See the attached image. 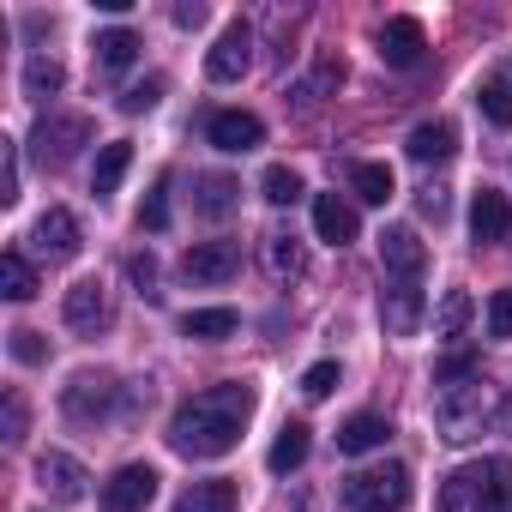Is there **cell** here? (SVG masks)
I'll return each instance as SVG.
<instances>
[{
  "label": "cell",
  "mask_w": 512,
  "mask_h": 512,
  "mask_svg": "<svg viewBox=\"0 0 512 512\" xmlns=\"http://www.w3.org/2000/svg\"><path fill=\"white\" fill-rule=\"evenodd\" d=\"M247 416H253V386H241V380L205 386V392H193V398L175 410L169 446H175L181 458H223V452L241 446Z\"/></svg>",
  "instance_id": "1"
},
{
  "label": "cell",
  "mask_w": 512,
  "mask_h": 512,
  "mask_svg": "<svg viewBox=\"0 0 512 512\" xmlns=\"http://www.w3.org/2000/svg\"><path fill=\"white\" fill-rule=\"evenodd\" d=\"M440 512H512V458L458 464L440 482Z\"/></svg>",
  "instance_id": "2"
},
{
  "label": "cell",
  "mask_w": 512,
  "mask_h": 512,
  "mask_svg": "<svg viewBox=\"0 0 512 512\" xmlns=\"http://www.w3.org/2000/svg\"><path fill=\"white\" fill-rule=\"evenodd\" d=\"M494 416H500V392L476 374V380H458V386H440V398H434V428H440V440H452V446H464V440H482L488 428H494Z\"/></svg>",
  "instance_id": "3"
},
{
  "label": "cell",
  "mask_w": 512,
  "mask_h": 512,
  "mask_svg": "<svg viewBox=\"0 0 512 512\" xmlns=\"http://www.w3.org/2000/svg\"><path fill=\"white\" fill-rule=\"evenodd\" d=\"M350 512H404L410 506V470L404 464H368L344 482Z\"/></svg>",
  "instance_id": "4"
},
{
  "label": "cell",
  "mask_w": 512,
  "mask_h": 512,
  "mask_svg": "<svg viewBox=\"0 0 512 512\" xmlns=\"http://www.w3.org/2000/svg\"><path fill=\"white\" fill-rule=\"evenodd\" d=\"M79 145H91V121L85 115H37V127H31V151H37V163L49 169H61V163H73V151Z\"/></svg>",
  "instance_id": "5"
},
{
  "label": "cell",
  "mask_w": 512,
  "mask_h": 512,
  "mask_svg": "<svg viewBox=\"0 0 512 512\" xmlns=\"http://www.w3.org/2000/svg\"><path fill=\"white\" fill-rule=\"evenodd\" d=\"M374 49H380L386 67L410 73V67H422V55H428V31H422V19L398 13V19H386V25L374 31Z\"/></svg>",
  "instance_id": "6"
},
{
  "label": "cell",
  "mask_w": 512,
  "mask_h": 512,
  "mask_svg": "<svg viewBox=\"0 0 512 512\" xmlns=\"http://www.w3.org/2000/svg\"><path fill=\"white\" fill-rule=\"evenodd\" d=\"M241 272V241H193L181 253V278L187 284H229Z\"/></svg>",
  "instance_id": "7"
},
{
  "label": "cell",
  "mask_w": 512,
  "mask_h": 512,
  "mask_svg": "<svg viewBox=\"0 0 512 512\" xmlns=\"http://www.w3.org/2000/svg\"><path fill=\"white\" fill-rule=\"evenodd\" d=\"M61 404H67L73 422H109L115 404H121V386H115V374H73Z\"/></svg>",
  "instance_id": "8"
},
{
  "label": "cell",
  "mask_w": 512,
  "mask_h": 512,
  "mask_svg": "<svg viewBox=\"0 0 512 512\" xmlns=\"http://www.w3.org/2000/svg\"><path fill=\"white\" fill-rule=\"evenodd\" d=\"M247 67H253V25L235 19V25L217 37V49L205 55V79H211V85H235Z\"/></svg>",
  "instance_id": "9"
},
{
  "label": "cell",
  "mask_w": 512,
  "mask_h": 512,
  "mask_svg": "<svg viewBox=\"0 0 512 512\" xmlns=\"http://www.w3.org/2000/svg\"><path fill=\"white\" fill-rule=\"evenodd\" d=\"M151 494H157V470L151 464H121L109 482H103V512H145L151 506Z\"/></svg>",
  "instance_id": "10"
},
{
  "label": "cell",
  "mask_w": 512,
  "mask_h": 512,
  "mask_svg": "<svg viewBox=\"0 0 512 512\" xmlns=\"http://www.w3.org/2000/svg\"><path fill=\"white\" fill-rule=\"evenodd\" d=\"M31 241H37V253L43 260H73V253L85 247V229H79V217L67 211V205H49L43 217H37V229H31Z\"/></svg>",
  "instance_id": "11"
},
{
  "label": "cell",
  "mask_w": 512,
  "mask_h": 512,
  "mask_svg": "<svg viewBox=\"0 0 512 512\" xmlns=\"http://www.w3.org/2000/svg\"><path fill=\"white\" fill-rule=\"evenodd\" d=\"M380 320L392 338H410L422 326V278H386L380 290Z\"/></svg>",
  "instance_id": "12"
},
{
  "label": "cell",
  "mask_w": 512,
  "mask_h": 512,
  "mask_svg": "<svg viewBox=\"0 0 512 512\" xmlns=\"http://www.w3.org/2000/svg\"><path fill=\"white\" fill-rule=\"evenodd\" d=\"M380 266H386V278H422L428 247H422V235H416L410 223L380 229Z\"/></svg>",
  "instance_id": "13"
},
{
  "label": "cell",
  "mask_w": 512,
  "mask_h": 512,
  "mask_svg": "<svg viewBox=\"0 0 512 512\" xmlns=\"http://www.w3.org/2000/svg\"><path fill=\"white\" fill-rule=\"evenodd\" d=\"M37 488L49 500H85L91 494V476H85V464L73 452H43L37 458Z\"/></svg>",
  "instance_id": "14"
},
{
  "label": "cell",
  "mask_w": 512,
  "mask_h": 512,
  "mask_svg": "<svg viewBox=\"0 0 512 512\" xmlns=\"http://www.w3.org/2000/svg\"><path fill=\"white\" fill-rule=\"evenodd\" d=\"M205 139L217 151H253V145H266V121L260 115H247V109H217L205 121Z\"/></svg>",
  "instance_id": "15"
},
{
  "label": "cell",
  "mask_w": 512,
  "mask_h": 512,
  "mask_svg": "<svg viewBox=\"0 0 512 512\" xmlns=\"http://www.w3.org/2000/svg\"><path fill=\"white\" fill-rule=\"evenodd\" d=\"M109 320H115V302H109V290H103L97 278H85V284L67 290V326H73V332H91V338H97Z\"/></svg>",
  "instance_id": "16"
},
{
  "label": "cell",
  "mask_w": 512,
  "mask_h": 512,
  "mask_svg": "<svg viewBox=\"0 0 512 512\" xmlns=\"http://www.w3.org/2000/svg\"><path fill=\"white\" fill-rule=\"evenodd\" d=\"M470 235H476L482 247H494V241L512 235V205H506L500 187H482V193H476V205H470Z\"/></svg>",
  "instance_id": "17"
},
{
  "label": "cell",
  "mask_w": 512,
  "mask_h": 512,
  "mask_svg": "<svg viewBox=\"0 0 512 512\" xmlns=\"http://www.w3.org/2000/svg\"><path fill=\"white\" fill-rule=\"evenodd\" d=\"M260 253H266V272H272L278 284H290V278L308 272V247H302L290 229H266V235H260Z\"/></svg>",
  "instance_id": "18"
},
{
  "label": "cell",
  "mask_w": 512,
  "mask_h": 512,
  "mask_svg": "<svg viewBox=\"0 0 512 512\" xmlns=\"http://www.w3.org/2000/svg\"><path fill=\"white\" fill-rule=\"evenodd\" d=\"M314 229H320V241L350 247L362 223H356V205H350V199H338V193H314Z\"/></svg>",
  "instance_id": "19"
},
{
  "label": "cell",
  "mask_w": 512,
  "mask_h": 512,
  "mask_svg": "<svg viewBox=\"0 0 512 512\" xmlns=\"http://www.w3.org/2000/svg\"><path fill=\"white\" fill-rule=\"evenodd\" d=\"M404 151H410V163H446L452 151H458V127L452 121H422V127H410V139H404Z\"/></svg>",
  "instance_id": "20"
},
{
  "label": "cell",
  "mask_w": 512,
  "mask_h": 512,
  "mask_svg": "<svg viewBox=\"0 0 512 512\" xmlns=\"http://www.w3.org/2000/svg\"><path fill=\"white\" fill-rule=\"evenodd\" d=\"M91 61H97V73H127L133 61H139V37L127 31V25H115V31H97V43H91Z\"/></svg>",
  "instance_id": "21"
},
{
  "label": "cell",
  "mask_w": 512,
  "mask_h": 512,
  "mask_svg": "<svg viewBox=\"0 0 512 512\" xmlns=\"http://www.w3.org/2000/svg\"><path fill=\"white\" fill-rule=\"evenodd\" d=\"M386 440H392V422H386V416H374V410H362V416H350V422L338 428V452H350V458L380 452Z\"/></svg>",
  "instance_id": "22"
},
{
  "label": "cell",
  "mask_w": 512,
  "mask_h": 512,
  "mask_svg": "<svg viewBox=\"0 0 512 512\" xmlns=\"http://www.w3.org/2000/svg\"><path fill=\"white\" fill-rule=\"evenodd\" d=\"M235 482L229 476H205V482H193L181 500H175V512H235Z\"/></svg>",
  "instance_id": "23"
},
{
  "label": "cell",
  "mask_w": 512,
  "mask_h": 512,
  "mask_svg": "<svg viewBox=\"0 0 512 512\" xmlns=\"http://www.w3.org/2000/svg\"><path fill=\"white\" fill-rule=\"evenodd\" d=\"M308 446H314V440H308V422H284L278 440H272V452H266V464H272L278 476H290V470L308 464Z\"/></svg>",
  "instance_id": "24"
},
{
  "label": "cell",
  "mask_w": 512,
  "mask_h": 512,
  "mask_svg": "<svg viewBox=\"0 0 512 512\" xmlns=\"http://www.w3.org/2000/svg\"><path fill=\"white\" fill-rule=\"evenodd\" d=\"M235 326H241V320H235V308H187V314H181V332H187V338H199V344H223Z\"/></svg>",
  "instance_id": "25"
},
{
  "label": "cell",
  "mask_w": 512,
  "mask_h": 512,
  "mask_svg": "<svg viewBox=\"0 0 512 512\" xmlns=\"http://www.w3.org/2000/svg\"><path fill=\"white\" fill-rule=\"evenodd\" d=\"M127 163H133V145H127V139H115V145H103V151H97V169H91V193H97V199H109V193L121 187V175H127Z\"/></svg>",
  "instance_id": "26"
},
{
  "label": "cell",
  "mask_w": 512,
  "mask_h": 512,
  "mask_svg": "<svg viewBox=\"0 0 512 512\" xmlns=\"http://www.w3.org/2000/svg\"><path fill=\"white\" fill-rule=\"evenodd\" d=\"M338 85H344V61H338V55H320V67L296 85V103H302V109H314V103H326Z\"/></svg>",
  "instance_id": "27"
},
{
  "label": "cell",
  "mask_w": 512,
  "mask_h": 512,
  "mask_svg": "<svg viewBox=\"0 0 512 512\" xmlns=\"http://www.w3.org/2000/svg\"><path fill=\"white\" fill-rule=\"evenodd\" d=\"M235 193H241V181H229V175H199L193 211H199V217H229V211H235Z\"/></svg>",
  "instance_id": "28"
},
{
  "label": "cell",
  "mask_w": 512,
  "mask_h": 512,
  "mask_svg": "<svg viewBox=\"0 0 512 512\" xmlns=\"http://www.w3.org/2000/svg\"><path fill=\"white\" fill-rule=\"evenodd\" d=\"M0 296L7 302H31L37 296V272L25 253H0Z\"/></svg>",
  "instance_id": "29"
},
{
  "label": "cell",
  "mask_w": 512,
  "mask_h": 512,
  "mask_svg": "<svg viewBox=\"0 0 512 512\" xmlns=\"http://www.w3.org/2000/svg\"><path fill=\"white\" fill-rule=\"evenodd\" d=\"M61 85H67V67H61L55 55H31V61H25V97L43 103V97H55Z\"/></svg>",
  "instance_id": "30"
},
{
  "label": "cell",
  "mask_w": 512,
  "mask_h": 512,
  "mask_svg": "<svg viewBox=\"0 0 512 512\" xmlns=\"http://www.w3.org/2000/svg\"><path fill=\"white\" fill-rule=\"evenodd\" d=\"M350 187H356V199H368V205H386V199L398 193V181H392L386 163H356V169H350Z\"/></svg>",
  "instance_id": "31"
},
{
  "label": "cell",
  "mask_w": 512,
  "mask_h": 512,
  "mask_svg": "<svg viewBox=\"0 0 512 512\" xmlns=\"http://www.w3.org/2000/svg\"><path fill=\"white\" fill-rule=\"evenodd\" d=\"M470 326V296L464 290H446L440 296V314H434V338H464Z\"/></svg>",
  "instance_id": "32"
},
{
  "label": "cell",
  "mask_w": 512,
  "mask_h": 512,
  "mask_svg": "<svg viewBox=\"0 0 512 512\" xmlns=\"http://www.w3.org/2000/svg\"><path fill=\"white\" fill-rule=\"evenodd\" d=\"M476 103H482V115H488L494 127H512V79H482Z\"/></svg>",
  "instance_id": "33"
},
{
  "label": "cell",
  "mask_w": 512,
  "mask_h": 512,
  "mask_svg": "<svg viewBox=\"0 0 512 512\" xmlns=\"http://www.w3.org/2000/svg\"><path fill=\"white\" fill-rule=\"evenodd\" d=\"M260 193H266L272 205H296V199H302V175H296L290 163H272L266 181H260Z\"/></svg>",
  "instance_id": "34"
},
{
  "label": "cell",
  "mask_w": 512,
  "mask_h": 512,
  "mask_svg": "<svg viewBox=\"0 0 512 512\" xmlns=\"http://www.w3.org/2000/svg\"><path fill=\"white\" fill-rule=\"evenodd\" d=\"M482 326H488V338H512V284L488 296V314H482Z\"/></svg>",
  "instance_id": "35"
},
{
  "label": "cell",
  "mask_w": 512,
  "mask_h": 512,
  "mask_svg": "<svg viewBox=\"0 0 512 512\" xmlns=\"http://www.w3.org/2000/svg\"><path fill=\"white\" fill-rule=\"evenodd\" d=\"M13 199H19V145L0 139V205H13Z\"/></svg>",
  "instance_id": "36"
},
{
  "label": "cell",
  "mask_w": 512,
  "mask_h": 512,
  "mask_svg": "<svg viewBox=\"0 0 512 512\" xmlns=\"http://www.w3.org/2000/svg\"><path fill=\"white\" fill-rule=\"evenodd\" d=\"M163 91H169V79H145V85H133V91L121 97V109H127V115H145V109L163 103Z\"/></svg>",
  "instance_id": "37"
},
{
  "label": "cell",
  "mask_w": 512,
  "mask_h": 512,
  "mask_svg": "<svg viewBox=\"0 0 512 512\" xmlns=\"http://www.w3.org/2000/svg\"><path fill=\"white\" fill-rule=\"evenodd\" d=\"M139 229H169V181H157L151 199L139 205Z\"/></svg>",
  "instance_id": "38"
},
{
  "label": "cell",
  "mask_w": 512,
  "mask_h": 512,
  "mask_svg": "<svg viewBox=\"0 0 512 512\" xmlns=\"http://www.w3.org/2000/svg\"><path fill=\"white\" fill-rule=\"evenodd\" d=\"M332 386H338V362H314L302 374V398H332Z\"/></svg>",
  "instance_id": "39"
},
{
  "label": "cell",
  "mask_w": 512,
  "mask_h": 512,
  "mask_svg": "<svg viewBox=\"0 0 512 512\" xmlns=\"http://www.w3.org/2000/svg\"><path fill=\"white\" fill-rule=\"evenodd\" d=\"M458 380H476V356H464V350L434 368V386H458Z\"/></svg>",
  "instance_id": "40"
},
{
  "label": "cell",
  "mask_w": 512,
  "mask_h": 512,
  "mask_svg": "<svg viewBox=\"0 0 512 512\" xmlns=\"http://www.w3.org/2000/svg\"><path fill=\"white\" fill-rule=\"evenodd\" d=\"M25 416H31V410H25V398H19V392H7V440H13V446L25 440Z\"/></svg>",
  "instance_id": "41"
},
{
  "label": "cell",
  "mask_w": 512,
  "mask_h": 512,
  "mask_svg": "<svg viewBox=\"0 0 512 512\" xmlns=\"http://www.w3.org/2000/svg\"><path fill=\"white\" fill-rule=\"evenodd\" d=\"M127 278H133L139 290H151V284H157V260H151V253H133V260H127Z\"/></svg>",
  "instance_id": "42"
},
{
  "label": "cell",
  "mask_w": 512,
  "mask_h": 512,
  "mask_svg": "<svg viewBox=\"0 0 512 512\" xmlns=\"http://www.w3.org/2000/svg\"><path fill=\"white\" fill-rule=\"evenodd\" d=\"M13 356L19 362H43V338L37 332H13Z\"/></svg>",
  "instance_id": "43"
},
{
  "label": "cell",
  "mask_w": 512,
  "mask_h": 512,
  "mask_svg": "<svg viewBox=\"0 0 512 512\" xmlns=\"http://www.w3.org/2000/svg\"><path fill=\"white\" fill-rule=\"evenodd\" d=\"M422 211H428V217H446V187H440V181L422 187Z\"/></svg>",
  "instance_id": "44"
},
{
  "label": "cell",
  "mask_w": 512,
  "mask_h": 512,
  "mask_svg": "<svg viewBox=\"0 0 512 512\" xmlns=\"http://www.w3.org/2000/svg\"><path fill=\"white\" fill-rule=\"evenodd\" d=\"M175 25L181 31H199L205 25V7H199V0H193V7H175Z\"/></svg>",
  "instance_id": "45"
}]
</instances>
